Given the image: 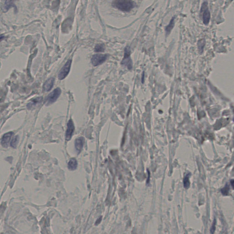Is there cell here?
<instances>
[{"label": "cell", "mask_w": 234, "mask_h": 234, "mask_svg": "<svg viewBox=\"0 0 234 234\" xmlns=\"http://www.w3.org/2000/svg\"><path fill=\"white\" fill-rule=\"evenodd\" d=\"M113 6L120 10L129 12L134 7L133 2L130 0H114Z\"/></svg>", "instance_id": "1"}, {"label": "cell", "mask_w": 234, "mask_h": 234, "mask_svg": "<svg viewBox=\"0 0 234 234\" xmlns=\"http://www.w3.org/2000/svg\"><path fill=\"white\" fill-rule=\"evenodd\" d=\"M130 49L128 46L125 49L124 57L122 61L121 64L128 68V69H131L133 67V63L130 57Z\"/></svg>", "instance_id": "2"}, {"label": "cell", "mask_w": 234, "mask_h": 234, "mask_svg": "<svg viewBox=\"0 0 234 234\" xmlns=\"http://www.w3.org/2000/svg\"><path fill=\"white\" fill-rule=\"evenodd\" d=\"M61 92V89L59 87L56 88L52 92H51L45 99L46 105L48 106L49 104H52L53 103L55 102L59 97Z\"/></svg>", "instance_id": "3"}, {"label": "cell", "mask_w": 234, "mask_h": 234, "mask_svg": "<svg viewBox=\"0 0 234 234\" xmlns=\"http://www.w3.org/2000/svg\"><path fill=\"white\" fill-rule=\"evenodd\" d=\"M108 58V54H96L92 56V63L94 66H99L104 62Z\"/></svg>", "instance_id": "4"}, {"label": "cell", "mask_w": 234, "mask_h": 234, "mask_svg": "<svg viewBox=\"0 0 234 234\" xmlns=\"http://www.w3.org/2000/svg\"><path fill=\"white\" fill-rule=\"evenodd\" d=\"M71 59L68 60L59 71L58 75V78L59 80H63L68 75L71 69Z\"/></svg>", "instance_id": "5"}, {"label": "cell", "mask_w": 234, "mask_h": 234, "mask_svg": "<svg viewBox=\"0 0 234 234\" xmlns=\"http://www.w3.org/2000/svg\"><path fill=\"white\" fill-rule=\"evenodd\" d=\"M201 11L203 13V22L205 24H208L210 18V14L208 10L207 2H204L203 4Z\"/></svg>", "instance_id": "6"}, {"label": "cell", "mask_w": 234, "mask_h": 234, "mask_svg": "<svg viewBox=\"0 0 234 234\" xmlns=\"http://www.w3.org/2000/svg\"><path fill=\"white\" fill-rule=\"evenodd\" d=\"M75 130V127L73 122L71 119H70L67 123V128L66 130V141H69L71 139L72 135Z\"/></svg>", "instance_id": "7"}, {"label": "cell", "mask_w": 234, "mask_h": 234, "mask_svg": "<svg viewBox=\"0 0 234 234\" xmlns=\"http://www.w3.org/2000/svg\"><path fill=\"white\" fill-rule=\"evenodd\" d=\"M42 101H43L42 97H36L31 101V102L28 103L27 105V108L29 110L36 108L38 106H39L40 104H41Z\"/></svg>", "instance_id": "8"}, {"label": "cell", "mask_w": 234, "mask_h": 234, "mask_svg": "<svg viewBox=\"0 0 234 234\" xmlns=\"http://www.w3.org/2000/svg\"><path fill=\"white\" fill-rule=\"evenodd\" d=\"M13 132H9L4 135L1 141V144L4 147H7L8 146L11 137L13 135Z\"/></svg>", "instance_id": "9"}, {"label": "cell", "mask_w": 234, "mask_h": 234, "mask_svg": "<svg viewBox=\"0 0 234 234\" xmlns=\"http://www.w3.org/2000/svg\"><path fill=\"white\" fill-rule=\"evenodd\" d=\"M54 79L53 77L49 78L44 82L43 86V90L45 92H49L52 88L54 84Z\"/></svg>", "instance_id": "10"}, {"label": "cell", "mask_w": 234, "mask_h": 234, "mask_svg": "<svg viewBox=\"0 0 234 234\" xmlns=\"http://www.w3.org/2000/svg\"><path fill=\"white\" fill-rule=\"evenodd\" d=\"M84 142V139L83 137H80L76 139L75 141V148L78 153L81 151L83 148Z\"/></svg>", "instance_id": "11"}, {"label": "cell", "mask_w": 234, "mask_h": 234, "mask_svg": "<svg viewBox=\"0 0 234 234\" xmlns=\"http://www.w3.org/2000/svg\"><path fill=\"white\" fill-rule=\"evenodd\" d=\"M72 21L70 19H66V20H65L62 24V30L63 31L66 32L68 30L71 29L72 26Z\"/></svg>", "instance_id": "12"}, {"label": "cell", "mask_w": 234, "mask_h": 234, "mask_svg": "<svg viewBox=\"0 0 234 234\" xmlns=\"http://www.w3.org/2000/svg\"><path fill=\"white\" fill-rule=\"evenodd\" d=\"M77 164L78 163L76 160L74 158H71L68 163V169L71 171L75 170L77 167Z\"/></svg>", "instance_id": "13"}, {"label": "cell", "mask_w": 234, "mask_h": 234, "mask_svg": "<svg viewBox=\"0 0 234 234\" xmlns=\"http://www.w3.org/2000/svg\"><path fill=\"white\" fill-rule=\"evenodd\" d=\"M174 17H173L172 18V20H171V21H170L169 24L168 25V26H167L166 28V32H167V34H169V33H170V32L173 28L174 25Z\"/></svg>", "instance_id": "14"}, {"label": "cell", "mask_w": 234, "mask_h": 234, "mask_svg": "<svg viewBox=\"0 0 234 234\" xmlns=\"http://www.w3.org/2000/svg\"><path fill=\"white\" fill-rule=\"evenodd\" d=\"M105 50L104 44H98L95 47V51L96 52H103Z\"/></svg>", "instance_id": "15"}, {"label": "cell", "mask_w": 234, "mask_h": 234, "mask_svg": "<svg viewBox=\"0 0 234 234\" xmlns=\"http://www.w3.org/2000/svg\"><path fill=\"white\" fill-rule=\"evenodd\" d=\"M18 139H19L18 136L17 135L14 137L13 139H12V141L11 142V146L12 147L14 148H16V146H17V142L18 141Z\"/></svg>", "instance_id": "16"}, {"label": "cell", "mask_w": 234, "mask_h": 234, "mask_svg": "<svg viewBox=\"0 0 234 234\" xmlns=\"http://www.w3.org/2000/svg\"><path fill=\"white\" fill-rule=\"evenodd\" d=\"M183 182H184V187H185L186 188H187L189 187L190 182L189 180V175H187L184 177Z\"/></svg>", "instance_id": "17"}, {"label": "cell", "mask_w": 234, "mask_h": 234, "mask_svg": "<svg viewBox=\"0 0 234 234\" xmlns=\"http://www.w3.org/2000/svg\"><path fill=\"white\" fill-rule=\"evenodd\" d=\"M229 187L228 185H226L225 187L221 189V192L224 195H227L229 193Z\"/></svg>", "instance_id": "18"}, {"label": "cell", "mask_w": 234, "mask_h": 234, "mask_svg": "<svg viewBox=\"0 0 234 234\" xmlns=\"http://www.w3.org/2000/svg\"><path fill=\"white\" fill-rule=\"evenodd\" d=\"M215 225H216V221L215 220L213 221V224L212 226L211 229V233H213L215 230Z\"/></svg>", "instance_id": "19"}, {"label": "cell", "mask_w": 234, "mask_h": 234, "mask_svg": "<svg viewBox=\"0 0 234 234\" xmlns=\"http://www.w3.org/2000/svg\"><path fill=\"white\" fill-rule=\"evenodd\" d=\"M231 186H232L233 188L234 189V179H232L231 181Z\"/></svg>", "instance_id": "20"}, {"label": "cell", "mask_w": 234, "mask_h": 234, "mask_svg": "<svg viewBox=\"0 0 234 234\" xmlns=\"http://www.w3.org/2000/svg\"><path fill=\"white\" fill-rule=\"evenodd\" d=\"M10 1H14V0H10Z\"/></svg>", "instance_id": "21"}]
</instances>
